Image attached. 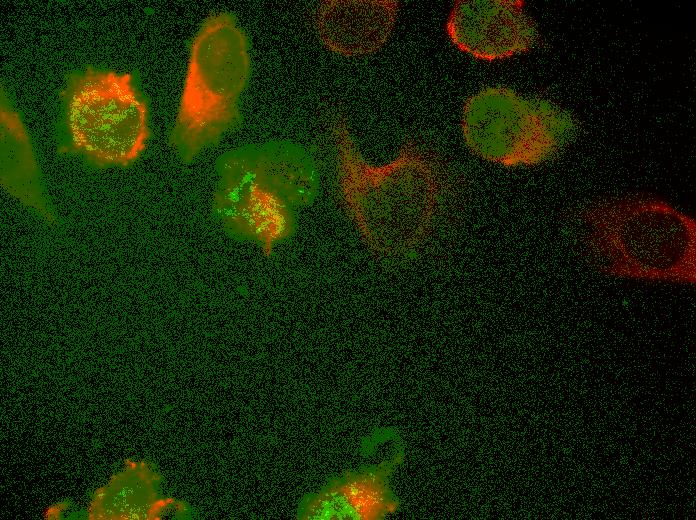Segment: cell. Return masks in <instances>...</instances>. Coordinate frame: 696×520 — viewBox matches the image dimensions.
I'll return each mask as SVG.
<instances>
[{"mask_svg": "<svg viewBox=\"0 0 696 520\" xmlns=\"http://www.w3.org/2000/svg\"><path fill=\"white\" fill-rule=\"evenodd\" d=\"M342 198L364 237L380 252L403 256L428 235L440 179L433 162L410 144L382 165L367 162L343 121L332 130Z\"/></svg>", "mask_w": 696, "mask_h": 520, "instance_id": "6da1fadb", "label": "cell"}, {"mask_svg": "<svg viewBox=\"0 0 696 520\" xmlns=\"http://www.w3.org/2000/svg\"><path fill=\"white\" fill-rule=\"evenodd\" d=\"M521 0H460L452 7L446 32L462 52L484 61L529 51L538 39L534 20Z\"/></svg>", "mask_w": 696, "mask_h": 520, "instance_id": "52a82bcc", "label": "cell"}, {"mask_svg": "<svg viewBox=\"0 0 696 520\" xmlns=\"http://www.w3.org/2000/svg\"><path fill=\"white\" fill-rule=\"evenodd\" d=\"M573 128L571 115L562 108L503 86L473 94L462 111L466 146L476 156L504 167L548 161L569 140Z\"/></svg>", "mask_w": 696, "mask_h": 520, "instance_id": "5b68a950", "label": "cell"}, {"mask_svg": "<svg viewBox=\"0 0 696 520\" xmlns=\"http://www.w3.org/2000/svg\"><path fill=\"white\" fill-rule=\"evenodd\" d=\"M252 74L249 37L237 17L220 11L203 20L189 44L169 143L191 162L238 127Z\"/></svg>", "mask_w": 696, "mask_h": 520, "instance_id": "7a4b0ae2", "label": "cell"}, {"mask_svg": "<svg viewBox=\"0 0 696 520\" xmlns=\"http://www.w3.org/2000/svg\"><path fill=\"white\" fill-rule=\"evenodd\" d=\"M62 147L96 167H124L145 150L149 107L133 75L86 66L60 91Z\"/></svg>", "mask_w": 696, "mask_h": 520, "instance_id": "277c9868", "label": "cell"}, {"mask_svg": "<svg viewBox=\"0 0 696 520\" xmlns=\"http://www.w3.org/2000/svg\"><path fill=\"white\" fill-rule=\"evenodd\" d=\"M588 243L603 273L646 282L694 285V218L657 197L605 201L585 215Z\"/></svg>", "mask_w": 696, "mask_h": 520, "instance_id": "3957f363", "label": "cell"}, {"mask_svg": "<svg viewBox=\"0 0 696 520\" xmlns=\"http://www.w3.org/2000/svg\"><path fill=\"white\" fill-rule=\"evenodd\" d=\"M0 127L2 186L20 202L50 218L29 134L19 112L3 91Z\"/></svg>", "mask_w": 696, "mask_h": 520, "instance_id": "30bf717a", "label": "cell"}, {"mask_svg": "<svg viewBox=\"0 0 696 520\" xmlns=\"http://www.w3.org/2000/svg\"><path fill=\"white\" fill-rule=\"evenodd\" d=\"M213 210L227 229L258 238L280 236L294 222V206L233 150L216 164Z\"/></svg>", "mask_w": 696, "mask_h": 520, "instance_id": "8992f818", "label": "cell"}, {"mask_svg": "<svg viewBox=\"0 0 696 520\" xmlns=\"http://www.w3.org/2000/svg\"><path fill=\"white\" fill-rule=\"evenodd\" d=\"M403 460L401 444L393 456L374 465L330 478L319 490L299 502L300 520H382L395 513L400 500L390 480Z\"/></svg>", "mask_w": 696, "mask_h": 520, "instance_id": "ba28073f", "label": "cell"}, {"mask_svg": "<svg viewBox=\"0 0 696 520\" xmlns=\"http://www.w3.org/2000/svg\"><path fill=\"white\" fill-rule=\"evenodd\" d=\"M395 0H331L316 13L318 37L331 52L363 56L379 50L390 37L398 15Z\"/></svg>", "mask_w": 696, "mask_h": 520, "instance_id": "9c48e42d", "label": "cell"}]
</instances>
